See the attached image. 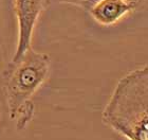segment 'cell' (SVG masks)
<instances>
[{
	"label": "cell",
	"instance_id": "6da1fadb",
	"mask_svg": "<svg viewBox=\"0 0 148 140\" xmlns=\"http://www.w3.org/2000/svg\"><path fill=\"white\" fill-rule=\"evenodd\" d=\"M103 122L129 140H148V68L121 79L102 115Z\"/></svg>",
	"mask_w": 148,
	"mask_h": 140
},
{
	"label": "cell",
	"instance_id": "7a4b0ae2",
	"mask_svg": "<svg viewBox=\"0 0 148 140\" xmlns=\"http://www.w3.org/2000/svg\"><path fill=\"white\" fill-rule=\"evenodd\" d=\"M51 59L47 53L37 52L30 47L20 57L11 61L3 73L4 96L13 120L16 112L31 101L49 74Z\"/></svg>",
	"mask_w": 148,
	"mask_h": 140
},
{
	"label": "cell",
	"instance_id": "3957f363",
	"mask_svg": "<svg viewBox=\"0 0 148 140\" xmlns=\"http://www.w3.org/2000/svg\"><path fill=\"white\" fill-rule=\"evenodd\" d=\"M47 0H15L18 39L12 61L17 59L31 47L33 32Z\"/></svg>",
	"mask_w": 148,
	"mask_h": 140
},
{
	"label": "cell",
	"instance_id": "277c9868",
	"mask_svg": "<svg viewBox=\"0 0 148 140\" xmlns=\"http://www.w3.org/2000/svg\"><path fill=\"white\" fill-rule=\"evenodd\" d=\"M134 10L125 0H99L89 10L91 17L104 27L113 26Z\"/></svg>",
	"mask_w": 148,
	"mask_h": 140
},
{
	"label": "cell",
	"instance_id": "5b68a950",
	"mask_svg": "<svg viewBox=\"0 0 148 140\" xmlns=\"http://www.w3.org/2000/svg\"><path fill=\"white\" fill-rule=\"evenodd\" d=\"M34 115V104L29 101L20 107L16 112L13 120L16 121V128L17 130H23L28 125V123L32 120Z\"/></svg>",
	"mask_w": 148,
	"mask_h": 140
},
{
	"label": "cell",
	"instance_id": "8992f818",
	"mask_svg": "<svg viewBox=\"0 0 148 140\" xmlns=\"http://www.w3.org/2000/svg\"><path fill=\"white\" fill-rule=\"evenodd\" d=\"M8 117H9V108H8V104H6L5 96H4L3 90L0 88V137L4 131Z\"/></svg>",
	"mask_w": 148,
	"mask_h": 140
},
{
	"label": "cell",
	"instance_id": "52a82bcc",
	"mask_svg": "<svg viewBox=\"0 0 148 140\" xmlns=\"http://www.w3.org/2000/svg\"><path fill=\"white\" fill-rule=\"evenodd\" d=\"M97 1L99 0H47V3H66V4H72L86 11H89L90 8Z\"/></svg>",
	"mask_w": 148,
	"mask_h": 140
},
{
	"label": "cell",
	"instance_id": "ba28073f",
	"mask_svg": "<svg viewBox=\"0 0 148 140\" xmlns=\"http://www.w3.org/2000/svg\"><path fill=\"white\" fill-rule=\"evenodd\" d=\"M125 1L129 3L134 11L144 9V8H146V4H147V0H125Z\"/></svg>",
	"mask_w": 148,
	"mask_h": 140
}]
</instances>
